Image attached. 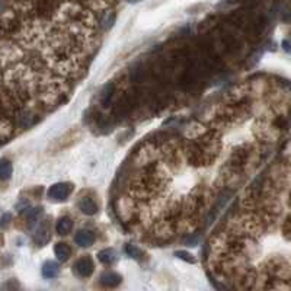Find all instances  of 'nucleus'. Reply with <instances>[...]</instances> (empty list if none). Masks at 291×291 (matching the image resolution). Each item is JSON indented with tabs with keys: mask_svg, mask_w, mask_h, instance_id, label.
<instances>
[{
	"mask_svg": "<svg viewBox=\"0 0 291 291\" xmlns=\"http://www.w3.org/2000/svg\"><path fill=\"white\" fill-rule=\"evenodd\" d=\"M101 280H102V284H103V286H108V287H117V286L121 283V277H120L118 274L112 273V271L105 273V274L102 275Z\"/></svg>",
	"mask_w": 291,
	"mask_h": 291,
	"instance_id": "10",
	"label": "nucleus"
},
{
	"mask_svg": "<svg viewBox=\"0 0 291 291\" xmlns=\"http://www.w3.org/2000/svg\"><path fill=\"white\" fill-rule=\"evenodd\" d=\"M79 208H80V211H82L83 214H86V216H93V214L98 213V205H96V203H95L92 198H89V197L80 198V201H79Z\"/></svg>",
	"mask_w": 291,
	"mask_h": 291,
	"instance_id": "6",
	"label": "nucleus"
},
{
	"mask_svg": "<svg viewBox=\"0 0 291 291\" xmlns=\"http://www.w3.org/2000/svg\"><path fill=\"white\" fill-rule=\"evenodd\" d=\"M54 254H55L58 261L66 262L71 257V249H70V246L67 243H57L54 246Z\"/></svg>",
	"mask_w": 291,
	"mask_h": 291,
	"instance_id": "7",
	"label": "nucleus"
},
{
	"mask_svg": "<svg viewBox=\"0 0 291 291\" xmlns=\"http://www.w3.org/2000/svg\"><path fill=\"white\" fill-rule=\"evenodd\" d=\"M176 255H178L179 258L185 259V261H189V262H194V261H195V259L192 258V255H191V254H187V252H182V251H179Z\"/></svg>",
	"mask_w": 291,
	"mask_h": 291,
	"instance_id": "14",
	"label": "nucleus"
},
{
	"mask_svg": "<svg viewBox=\"0 0 291 291\" xmlns=\"http://www.w3.org/2000/svg\"><path fill=\"white\" fill-rule=\"evenodd\" d=\"M74 242L82 248H89L95 243V235L89 230H82L74 236Z\"/></svg>",
	"mask_w": 291,
	"mask_h": 291,
	"instance_id": "5",
	"label": "nucleus"
},
{
	"mask_svg": "<svg viewBox=\"0 0 291 291\" xmlns=\"http://www.w3.org/2000/svg\"><path fill=\"white\" fill-rule=\"evenodd\" d=\"M10 219H12V216H10V214H4V216L1 217V226H3V227H6V226L9 224V220H10Z\"/></svg>",
	"mask_w": 291,
	"mask_h": 291,
	"instance_id": "15",
	"label": "nucleus"
},
{
	"mask_svg": "<svg viewBox=\"0 0 291 291\" xmlns=\"http://www.w3.org/2000/svg\"><path fill=\"white\" fill-rule=\"evenodd\" d=\"M127 254H128V255H131V257H133V258H136V259L141 258V251H140V249H137L134 245H128V246H127Z\"/></svg>",
	"mask_w": 291,
	"mask_h": 291,
	"instance_id": "13",
	"label": "nucleus"
},
{
	"mask_svg": "<svg viewBox=\"0 0 291 291\" xmlns=\"http://www.w3.org/2000/svg\"><path fill=\"white\" fill-rule=\"evenodd\" d=\"M50 239H51V224L48 220H44L38 224L34 235V240L38 246H44L50 242Z\"/></svg>",
	"mask_w": 291,
	"mask_h": 291,
	"instance_id": "3",
	"label": "nucleus"
},
{
	"mask_svg": "<svg viewBox=\"0 0 291 291\" xmlns=\"http://www.w3.org/2000/svg\"><path fill=\"white\" fill-rule=\"evenodd\" d=\"M20 128H26L23 117L6 87L0 68V144L9 141Z\"/></svg>",
	"mask_w": 291,
	"mask_h": 291,
	"instance_id": "1",
	"label": "nucleus"
},
{
	"mask_svg": "<svg viewBox=\"0 0 291 291\" xmlns=\"http://www.w3.org/2000/svg\"><path fill=\"white\" fill-rule=\"evenodd\" d=\"M60 273V268L55 262L52 261H48L42 265V275L45 278H55Z\"/></svg>",
	"mask_w": 291,
	"mask_h": 291,
	"instance_id": "9",
	"label": "nucleus"
},
{
	"mask_svg": "<svg viewBox=\"0 0 291 291\" xmlns=\"http://www.w3.org/2000/svg\"><path fill=\"white\" fill-rule=\"evenodd\" d=\"M13 168L12 163L7 159H1L0 160V181H7L12 176Z\"/></svg>",
	"mask_w": 291,
	"mask_h": 291,
	"instance_id": "11",
	"label": "nucleus"
},
{
	"mask_svg": "<svg viewBox=\"0 0 291 291\" xmlns=\"http://www.w3.org/2000/svg\"><path fill=\"white\" fill-rule=\"evenodd\" d=\"M93 261L89 258V257H85V258H80L79 261H76L74 264V271L77 275L80 277H90L92 273H93Z\"/></svg>",
	"mask_w": 291,
	"mask_h": 291,
	"instance_id": "4",
	"label": "nucleus"
},
{
	"mask_svg": "<svg viewBox=\"0 0 291 291\" xmlns=\"http://www.w3.org/2000/svg\"><path fill=\"white\" fill-rule=\"evenodd\" d=\"M98 258H99V261H101L102 264H105V265H111V264H114V262H115V259H117V257H115V252H114L112 249H105V251H101V252L98 254Z\"/></svg>",
	"mask_w": 291,
	"mask_h": 291,
	"instance_id": "12",
	"label": "nucleus"
},
{
	"mask_svg": "<svg viewBox=\"0 0 291 291\" xmlns=\"http://www.w3.org/2000/svg\"><path fill=\"white\" fill-rule=\"evenodd\" d=\"M71 229H73V222L68 219V217H61L58 222H57V224H55V230H57V233L58 235H68L70 232H71Z\"/></svg>",
	"mask_w": 291,
	"mask_h": 291,
	"instance_id": "8",
	"label": "nucleus"
},
{
	"mask_svg": "<svg viewBox=\"0 0 291 291\" xmlns=\"http://www.w3.org/2000/svg\"><path fill=\"white\" fill-rule=\"evenodd\" d=\"M71 191H73L71 184L61 182V184H54L52 187H50L47 194H48V198H51L52 201H63L71 194Z\"/></svg>",
	"mask_w": 291,
	"mask_h": 291,
	"instance_id": "2",
	"label": "nucleus"
}]
</instances>
